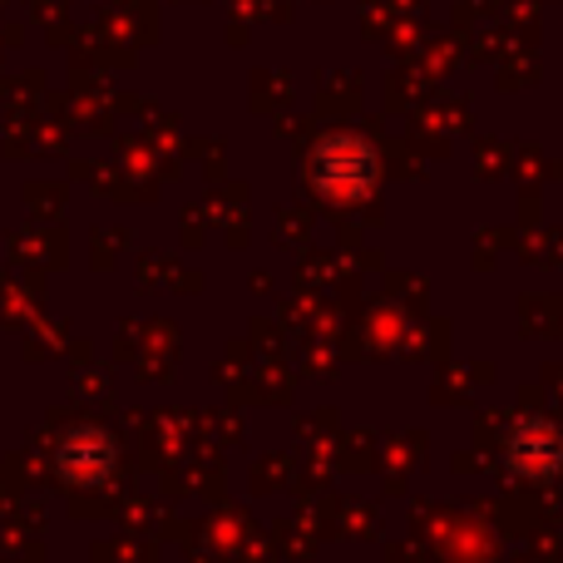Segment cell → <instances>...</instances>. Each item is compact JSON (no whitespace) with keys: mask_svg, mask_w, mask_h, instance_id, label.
Segmentation results:
<instances>
[{"mask_svg":"<svg viewBox=\"0 0 563 563\" xmlns=\"http://www.w3.org/2000/svg\"><path fill=\"white\" fill-rule=\"evenodd\" d=\"M539 435H544V426H519L515 435H509V470H515V475L549 479L563 470V440L554 430H549V440H539Z\"/></svg>","mask_w":563,"mask_h":563,"instance_id":"obj_1","label":"cell"}]
</instances>
